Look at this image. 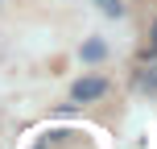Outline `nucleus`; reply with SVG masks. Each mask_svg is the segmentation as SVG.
<instances>
[{
  "mask_svg": "<svg viewBox=\"0 0 157 149\" xmlns=\"http://www.w3.org/2000/svg\"><path fill=\"white\" fill-rule=\"evenodd\" d=\"M103 91H108V83H103V79H78V83L71 87V95H75L78 104H83V100H99Z\"/></svg>",
  "mask_w": 157,
  "mask_h": 149,
  "instance_id": "f257e3e1",
  "label": "nucleus"
},
{
  "mask_svg": "<svg viewBox=\"0 0 157 149\" xmlns=\"http://www.w3.org/2000/svg\"><path fill=\"white\" fill-rule=\"evenodd\" d=\"M141 83L157 91V58H153V62H145V75H141Z\"/></svg>",
  "mask_w": 157,
  "mask_h": 149,
  "instance_id": "f03ea898",
  "label": "nucleus"
},
{
  "mask_svg": "<svg viewBox=\"0 0 157 149\" xmlns=\"http://www.w3.org/2000/svg\"><path fill=\"white\" fill-rule=\"evenodd\" d=\"M95 4H99L108 17H120V13H124V4H120V0H95Z\"/></svg>",
  "mask_w": 157,
  "mask_h": 149,
  "instance_id": "7ed1b4c3",
  "label": "nucleus"
},
{
  "mask_svg": "<svg viewBox=\"0 0 157 149\" xmlns=\"http://www.w3.org/2000/svg\"><path fill=\"white\" fill-rule=\"evenodd\" d=\"M83 58H103V46H99V41H87V46H83Z\"/></svg>",
  "mask_w": 157,
  "mask_h": 149,
  "instance_id": "20e7f679",
  "label": "nucleus"
},
{
  "mask_svg": "<svg viewBox=\"0 0 157 149\" xmlns=\"http://www.w3.org/2000/svg\"><path fill=\"white\" fill-rule=\"evenodd\" d=\"M153 46H157V25H153Z\"/></svg>",
  "mask_w": 157,
  "mask_h": 149,
  "instance_id": "39448f33",
  "label": "nucleus"
}]
</instances>
